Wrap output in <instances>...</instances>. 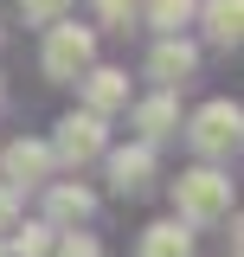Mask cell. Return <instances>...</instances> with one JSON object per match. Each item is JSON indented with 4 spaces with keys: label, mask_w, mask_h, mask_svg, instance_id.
<instances>
[{
    "label": "cell",
    "mask_w": 244,
    "mask_h": 257,
    "mask_svg": "<svg viewBox=\"0 0 244 257\" xmlns=\"http://www.w3.org/2000/svg\"><path fill=\"white\" fill-rule=\"evenodd\" d=\"M39 64H45V77H52V84H77V77L96 64L90 26H71V20L58 13V20L45 26V52H39Z\"/></svg>",
    "instance_id": "cell-1"
},
{
    "label": "cell",
    "mask_w": 244,
    "mask_h": 257,
    "mask_svg": "<svg viewBox=\"0 0 244 257\" xmlns=\"http://www.w3.org/2000/svg\"><path fill=\"white\" fill-rule=\"evenodd\" d=\"M174 212H180L186 225H218L225 212H231V180H225L218 167L180 174V180H174Z\"/></svg>",
    "instance_id": "cell-2"
},
{
    "label": "cell",
    "mask_w": 244,
    "mask_h": 257,
    "mask_svg": "<svg viewBox=\"0 0 244 257\" xmlns=\"http://www.w3.org/2000/svg\"><path fill=\"white\" fill-rule=\"evenodd\" d=\"M186 135H193V148L206 161H218V155H231L238 148V135H244V109L231 103V96H212L193 122H186Z\"/></svg>",
    "instance_id": "cell-3"
},
{
    "label": "cell",
    "mask_w": 244,
    "mask_h": 257,
    "mask_svg": "<svg viewBox=\"0 0 244 257\" xmlns=\"http://www.w3.org/2000/svg\"><path fill=\"white\" fill-rule=\"evenodd\" d=\"M103 155V116L96 109H77V116H64L58 135H52V161H64V167H84V161Z\"/></svg>",
    "instance_id": "cell-4"
},
{
    "label": "cell",
    "mask_w": 244,
    "mask_h": 257,
    "mask_svg": "<svg viewBox=\"0 0 244 257\" xmlns=\"http://www.w3.org/2000/svg\"><path fill=\"white\" fill-rule=\"evenodd\" d=\"M0 167H7V187L26 193V187H45L58 161H52V142H26V135H20L13 148H0Z\"/></svg>",
    "instance_id": "cell-5"
},
{
    "label": "cell",
    "mask_w": 244,
    "mask_h": 257,
    "mask_svg": "<svg viewBox=\"0 0 244 257\" xmlns=\"http://www.w3.org/2000/svg\"><path fill=\"white\" fill-rule=\"evenodd\" d=\"M193 64H199V52L186 45L180 32H161V45L148 52V77L161 84V90H174V84H186V77H193Z\"/></svg>",
    "instance_id": "cell-6"
},
{
    "label": "cell",
    "mask_w": 244,
    "mask_h": 257,
    "mask_svg": "<svg viewBox=\"0 0 244 257\" xmlns=\"http://www.w3.org/2000/svg\"><path fill=\"white\" fill-rule=\"evenodd\" d=\"M148 180H154V142H135V148H116L109 155V187L122 199H135Z\"/></svg>",
    "instance_id": "cell-7"
},
{
    "label": "cell",
    "mask_w": 244,
    "mask_h": 257,
    "mask_svg": "<svg viewBox=\"0 0 244 257\" xmlns=\"http://www.w3.org/2000/svg\"><path fill=\"white\" fill-rule=\"evenodd\" d=\"M96 212V199H90V187H71V180H45V225H84Z\"/></svg>",
    "instance_id": "cell-8"
},
{
    "label": "cell",
    "mask_w": 244,
    "mask_h": 257,
    "mask_svg": "<svg viewBox=\"0 0 244 257\" xmlns=\"http://www.w3.org/2000/svg\"><path fill=\"white\" fill-rule=\"evenodd\" d=\"M135 257H193V231H186V219H161V225H148Z\"/></svg>",
    "instance_id": "cell-9"
},
{
    "label": "cell",
    "mask_w": 244,
    "mask_h": 257,
    "mask_svg": "<svg viewBox=\"0 0 244 257\" xmlns=\"http://www.w3.org/2000/svg\"><path fill=\"white\" fill-rule=\"evenodd\" d=\"M135 128H142V142H167V135H180V103L161 90V96H148L142 109H135Z\"/></svg>",
    "instance_id": "cell-10"
},
{
    "label": "cell",
    "mask_w": 244,
    "mask_h": 257,
    "mask_svg": "<svg viewBox=\"0 0 244 257\" xmlns=\"http://www.w3.org/2000/svg\"><path fill=\"white\" fill-rule=\"evenodd\" d=\"M84 96H90V109L96 116H109V109H122V103H129V77H122V71H84Z\"/></svg>",
    "instance_id": "cell-11"
},
{
    "label": "cell",
    "mask_w": 244,
    "mask_h": 257,
    "mask_svg": "<svg viewBox=\"0 0 244 257\" xmlns=\"http://www.w3.org/2000/svg\"><path fill=\"white\" fill-rule=\"evenodd\" d=\"M206 32H212L218 45H238V32H244V0H206Z\"/></svg>",
    "instance_id": "cell-12"
},
{
    "label": "cell",
    "mask_w": 244,
    "mask_h": 257,
    "mask_svg": "<svg viewBox=\"0 0 244 257\" xmlns=\"http://www.w3.org/2000/svg\"><path fill=\"white\" fill-rule=\"evenodd\" d=\"M52 225H13V251L7 257H52Z\"/></svg>",
    "instance_id": "cell-13"
},
{
    "label": "cell",
    "mask_w": 244,
    "mask_h": 257,
    "mask_svg": "<svg viewBox=\"0 0 244 257\" xmlns=\"http://www.w3.org/2000/svg\"><path fill=\"white\" fill-rule=\"evenodd\" d=\"M193 13H199L193 0H148V26H161V32H180Z\"/></svg>",
    "instance_id": "cell-14"
},
{
    "label": "cell",
    "mask_w": 244,
    "mask_h": 257,
    "mask_svg": "<svg viewBox=\"0 0 244 257\" xmlns=\"http://www.w3.org/2000/svg\"><path fill=\"white\" fill-rule=\"evenodd\" d=\"M71 7H77V0H20V13H26L32 26H52L58 13H71Z\"/></svg>",
    "instance_id": "cell-15"
},
{
    "label": "cell",
    "mask_w": 244,
    "mask_h": 257,
    "mask_svg": "<svg viewBox=\"0 0 244 257\" xmlns=\"http://www.w3.org/2000/svg\"><path fill=\"white\" fill-rule=\"evenodd\" d=\"M96 13H103V26H122V32H129V20L142 13V0H96Z\"/></svg>",
    "instance_id": "cell-16"
},
{
    "label": "cell",
    "mask_w": 244,
    "mask_h": 257,
    "mask_svg": "<svg viewBox=\"0 0 244 257\" xmlns=\"http://www.w3.org/2000/svg\"><path fill=\"white\" fill-rule=\"evenodd\" d=\"M52 257H103V244H96L90 231H71L64 244H52Z\"/></svg>",
    "instance_id": "cell-17"
},
{
    "label": "cell",
    "mask_w": 244,
    "mask_h": 257,
    "mask_svg": "<svg viewBox=\"0 0 244 257\" xmlns=\"http://www.w3.org/2000/svg\"><path fill=\"white\" fill-rule=\"evenodd\" d=\"M13 225H20V193H13V187H0V238H7Z\"/></svg>",
    "instance_id": "cell-18"
},
{
    "label": "cell",
    "mask_w": 244,
    "mask_h": 257,
    "mask_svg": "<svg viewBox=\"0 0 244 257\" xmlns=\"http://www.w3.org/2000/svg\"><path fill=\"white\" fill-rule=\"evenodd\" d=\"M0 257H7V244H0Z\"/></svg>",
    "instance_id": "cell-19"
}]
</instances>
